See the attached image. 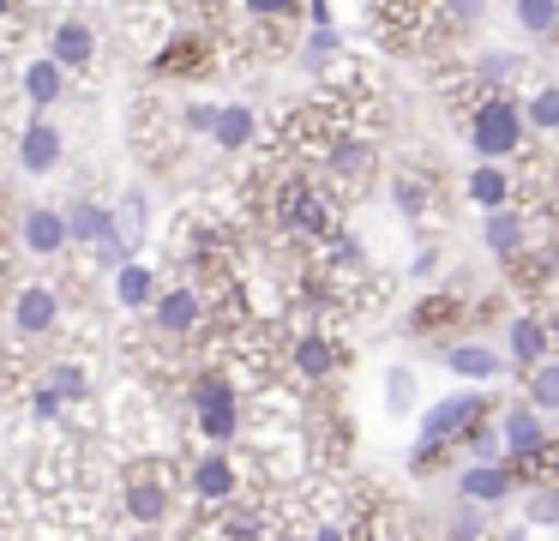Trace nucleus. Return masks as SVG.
Masks as SVG:
<instances>
[{
  "label": "nucleus",
  "instance_id": "1",
  "mask_svg": "<svg viewBox=\"0 0 559 541\" xmlns=\"http://www.w3.org/2000/svg\"><path fill=\"white\" fill-rule=\"evenodd\" d=\"M187 403H193V421L199 433H205V445H235V433H241V385L229 379V373L205 367L187 379Z\"/></svg>",
  "mask_w": 559,
  "mask_h": 541
},
{
  "label": "nucleus",
  "instance_id": "2",
  "mask_svg": "<svg viewBox=\"0 0 559 541\" xmlns=\"http://www.w3.org/2000/svg\"><path fill=\"white\" fill-rule=\"evenodd\" d=\"M523 108L511 103V96H481V103L469 108V144L481 163H499V156H518L523 144Z\"/></svg>",
  "mask_w": 559,
  "mask_h": 541
},
{
  "label": "nucleus",
  "instance_id": "3",
  "mask_svg": "<svg viewBox=\"0 0 559 541\" xmlns=\"http://www.w3.org/2000/svg\"><path fill=\"white\" fill-rule=\"evenodd\" d=\"M487 415V403H481V391H457V397H439L433 409L421 415V457L427 451H445V445H457V433L469 427V421H481Z\"/></svg>",
  "mask_w": 559,
  "mask_h": 541
},
{
  "label": "nucleus",
  "instance_id": "4",
  "mask_svg": "<svg viewBox=\"0 0 559 541\" xmlns=\"http://www.w3.org/2000/svg\"><path fill=\"white\" fill-rule=\"evenodd\" d=\"M187 493H193L199 505H235V493H241V469H235L229 451H199L193 463H187Z\"/></svg>",
  "mask_w": 559,
  "mask_h": 541
},
{
  "label": "nucleus",
  "instance_id": "5",
  "mask_svg": "<svg viewBox=\"0 0 559 541\" xmlns=\"http://www.w3.org/2000/svg\"><path fill=\"white\" fill-rule=\"evenodd\" d=\"M277 223L295 228V235H331L325 192H313L307 180H283V187H277Z\"/></svg>",
  "mask_w": 559,
  "mask_h": 541
},
{
  "label": "nucleus",
  "instance_id": "6",
  "mask_svg": "<svg viewBox=\"0 0 559 541\" xmlns=\"http://www.w3.org/2000/svg\"><path fill=\"white\" fill-rule=\"evenodd\" d=\"M19 240H25L31 259H61L73 240H67V211L61 204H31L25 223H19Z\"/></svg>",
  "mask_w": 559,
  "mask_h": 541
},
{
  "label": "nucleus",
  "instance_id": "7",
  "mask_svg": "<svg viewBox=\"0 0 559 541\" xmlns=\"http://www.w3.org/2000/svg\"><path fill=\"white\" fill-rule=\"evenodd\" d=\"M445 367L457 373V379H469V385H493L511 361H506V349L481 343V337H457V343L445 349Z\"/></svg>",
  "mask_w": 559,
  "mask_h": 541
},
{
  "label": "nucleus",
  "instance_id": "8",
  "mask_svg": "<svg viewBox=\"0 0 559 541\" xmlns=\"http://www.w3.org/2000/svg\"><path fill=\"white\" fill-rule=\"evenodd\" d=\"M499 445H506L518 463H535V457L547 451V427H542V409L530 403H511L506 415H499Z\"/></svg>",
  "mask_w": 559,
  "mask_h": 541
},
{
  "label": "nucleus",
  "instance_id": "9",
  "mask_svg": "<svg viewBox=\"0 0 559 541\" xmlns=\"http://www.w3.org/2000/svg\"><path fill=\"white\" fill-rule=\"evenodd\" d=\"M151 319H157L163 337H193L199 319H205V295H199V289H157Z\"/></svg>",
  "mask_w": 559,
  "mask_h": 541
},
{
  "label": "nucleus",
  "instance_id": "10",
  "mask_svg": "<svg viewBox=\"0 0 559 541\" xmlns=\"http://www.w3.org/2000/svg\"><path fill=\"white\" fill-rule=\"evenodd\" d=\"M55 325H61V295H55L49 283L19 289V301H13V331L31 343V337H49Z\"/></svg>",
  "mask_w": 559,
  "mask_h": 541
},
{
  "label": "nucleus",
  "instance_id": "11",
  "mask_svg": "<svg viewBox=\"0 0 559 541\" xmlns=\"http://www.w3.org/2000/svg\"><path fill=\"white\" fill-rule=\"evenodd\" d=\"M49 60L61 72L97 67V31H91L85 19H61V24H55V36H49Z\"/></svg>",
  "mask_w": 559,
  "mask_h": 541
},
{
  "label": "nucleus",
  "instance_id": "12",
  "mask_svg": "<svg viewBox=\"0 0 559 541\" xmlns=\"http://www.w3.org/2000/svg\"><path fill=\"white\" fill-rule=\"evenodd\" d=\"M169 481H163V469L157 463H145V469H133L127 475V511L139 517V524H163L169 517Z\"/></svg>",
  "mask_w": 559,
  "mask_h": 541
},
{
  "label": "nucleus",
  "instance_id": "13",
  "mask_svg": "<svg viewBox=\"0 0 559 541\" xmlns=\"http://www.w3.org/2000/svg\"><path fill=\"white\" fill-rule=\"evenodd\" d=\"M554 355V337H547V319H535V313H518V319L506 325V361L511 367L530 373L535 361Z\"/></svg>",
  "mask_w": 559,
  "mask_h": 541
},
{
  "label": "nucleus",
  "instance_id": "14",
  "mask_svg": "<svg viewBox=\"0 0 559 541\" xmlns=\"http://www.w3.org/2000/svg\"><path fill=\"white\" fill-rule=\"evenodd\" d=\"M55 163H61V132L49 127V115L25 120V132H19V168L25 175H49Z\"/></svg>",
  "mask_w": 559,
  "mask_h": 541
},
{
  "label": "nucleus",
  "instance_id": "15",
  "mask_svg": "<svg viewBox=\"0 0 559 541\" xmlns=\"http://www.w3.org/2000/svg\"><path fill=\"white\" fill-rule=\"evenodd\" d=\"M481 247L493 252V259H518L523 247H530V216L523 211H487V223H481Z\"/></svg>",
  "mask_w": 559,
  "mask_h": 541
},
{
  "label": "nucleus",
  "instance_id": "16",
  "mask_svg": "<svg viewBox=\"0 0 559 541\" xmlns=\"http://www.w3.org/2000/svg\"><path fill=\"white\" fill-rule=\"evenodd\" d=\"M457 499H469V505H499V499H511V469L506 463H469L457 475Z\"/></svg>",
  "mask_w": 559,
  "mask_h": 541
},
{
  "label": "nucleus",
  "instance_id": "17",
  "mask_svg": "<svg viewBox=\"0 0 559 541\" xmlns=\"http://www.w3.org/2000/svg\"><path fill=\"white\" fill-rule=\"evenodd\" d=\"M259 132V115L247 103H217V127H211V139H217V151H247Z\"/></svg>",
  "mask_w": 559,
  "mask_h": 541
},
{
  "label": "nucleus",
  "instance_id": "18",
  "mask_svg": "<svg viewBox=\"0 0 559 541\" xmlns=\"http://www.w3.org/2000/svg\"><path fill=\"white\" fill-rule=\"evenodd\" d=\"M289 361H295V373H307V379H331L337 361H343V349L331 343V337H295Z\"/></svg>",
  "mask_w": 559,
  "mask_h": 541
},
{
  "label": "nucleus",
  "instance_id": "19",
  "mask_svg": "<svg viewBox=\"0 0 559 541\" xmlns=\"http://www.w3.org/2000/svg\"><path fill=\"white\" fill-rule=\"evenodd\" d=\"M37 385L49 397H61V403H85V397H91V373L79 367V361H49Z\"/></svg>",
  "mask_w": 559,
  "mask_h": 541
},
{
  "label": "nucleus",
  "instance_id": "20",
  "mask_svg": "<svg viewBox=\"0 0 559 541\" xmlns=\"http://www.w3.org/2000/svg\"><path fill=\"white\" fill-rule=\"evenodd\" d=\"M523 403L542 409V415H554V409H559V355L535 361V367L523 373Z\"/></svg>",
  "mask_w": 559,
  "mask_h": 541
},
{
  "label": "nucleus",
  "instance_id": "21",
  "mask_svg": "<svg viewBox=\"0 0 559 541\" xmlns=\"http://www.w3.org/2000/svg\"><path fill=\"white\" fill-rule=\"evenodd\" d=\"M115 301H121L127 313H139V307H151L157 301V277L145 271L139 259H127L121 271H115Z\"/></svg>",
  "mask_w": 559,
  "mask_h": 541
},
{
  "label": "nucleus",
  "instance_id": "22",
  "mask_svg": "<svg viewBox=\"0 0 559 541\" xmlns=\"http://www.w3.org/2000/svg\"><path fill=\"white\" fill-rule=\"evenodd\" d=\"M469 199L481 204V211H506V204H511L506 168H499V163H481V168H475V175H469Z\"/></svg>",
  "mask_w": 559,
  "mask_h": 541
},
{
  "label": "nucleus",
  "instance_id": "23",
  "mask_svg": "<svg viewBox=\"0 0 559 541\" xmlns=\"http://www.w3.org/2000/svg\"><path fill=\"white\" fill-rule=\"evenodd\" d=\"M457 445L469 451V463H506V445H499V427H487V415H481V421H469V427L457 433Z\"/></svg>",
  "mask_w": 559,
  "mask_h": 541
},
{
  "label": "nucleus",
  "instance_id": "24",
  "mask_svg": "<svg viewBox=\"0 0 559 541\" xmlns=\"http://www.w3.org/2000/svg\"><path fill=\"white\" fill-rule=\"evenodd\" d=\"M61 79H67V72L55 67L49 55H43V60H31V67H25V96H31V108H49L55 96H61Z\"/></svg>",
  "mask_w": 559,
  "mask_h": 541
},
{
  "label": "nucleus",
  "instance_id": "25",
  "mask_svg": "<svg viewBox=\"0 0 559 541\" xmlns=\"http://www.w3.org/2000/svg\"><path fill=\"white\" fill-rule=\"evenodd\" d=\"M518 108H523V127L559 132V84H542V91H535L530 103H518Z\"/></svg>",
  "mask_w": 559,
  "mask_h": 541
},
{
  "label": "nucleus",
  "instance_id": "26",
  "mask_svg": "<svg viewBox=\"0 0 559 541\" xmlns=\"http://www.w3.org/2000/svg\"><path fill=\"white\" fill-rule=\"evenodd\" d=\"M199 67H205V43H193V36H175L157 55V72H199Z\"/></svg>",
  "mask_w": 559,
  "mask_h": 541
},
{
  "label": "nucleus",
  "instance_id": "27",
  "mask_svg": "<svg viewBox=\"0 0 559 541\" xmlns=\"http://www.w3.org/2000/svg\"><path fill=\"white\" fill-rule=\"evenodd\" d=\"M518 24L530 36H554L559 31V0H518Z\"/></svg>",
  "mask_w": 559,
  "mask_h": 541
},
{
  "label": "nucleus",
  "instance_id": "28",
  "mask_svg": "<svg viewBox=\"0 0 559 541\" xmlns=\"http://www.w3.org/2000/svg\"><path fill=\"white\" fill-rule=\"evenodd\" d=\"M367 156H373V151H367L361 139H331V144H325V163L337 168V175H361Z\"/></svg>",
  "mask_w": 559,
  "mask_h": 541
},
{
  "label": "nucleus",
  "instance_id": "29",
  "mask_svg": "<svg viewBox=\"0 0 559 541\" xmlns=\"http://www.w3.org/2000/svg\"><path fill=\"white\" fill-rule=\"evenodd\" d=\"M97 216H103V204L79 199L73 211H67V240H73V247H91V235H97Z\"/></svg>",
  "mask_w": 559,
  "mask_h": 541
},
{
  "label": "nucleus",
  "instance_id": "30",
  "mask_svg": "<svg viewBox=\"0 0 559 541\" xmlns=\"http://www.w3.org/2000/svg\"><path fill=\"white\" fill-rule=\"evenodd\" d=\"M325 259L343 264V271H355V264H367V252H361V240H355V235H337V228H331V235H325Z\"/></svg>",
  "mask_w": 559,
  "mask_h": 541
},
{
  "label": "nucleus",
  "instance_id": "31",
  "mask_svg": "<svg viewBox=\"0 0 559 541\" xmlns=\"http://www.w3.org/2000/svg\"><path fill=\"white\" fill-rule=\"evenodd\" d=\"M223 541H265V517L259 511H229L223 517Z\"/></svg>",
  "mask_w": 559,
  "mask_h": 541
},
{
  "label": "nucleus",
  "instance_id": "32",
  "mask_svg": "<svg viewBox=\"0 0 559 541\" xmlns=\"http://www.w3.org/2000/svg\"><path fill=\"white\" fill-rule=\"evenodd\" d=\"M385 403L391 409H415V373L409 367H385Z\"/></svg>",
  "mask_w": 559,
  "mask_h": 541
},
{
  "label": "nucleus",
  "instance_id": "33",
  "mask_svg": "<svg viewBox=\"0 0 559 541\" xmlns=\"http://www.w3.org/2000/svg\"><path fill=\"white\" fill-rule=\"evenodd\" d=\"M475 79L481 84H511L518 79V55H481L475 60Z\"/></svg>",
  "mask_w": 559,
  "mask_h": 541
},
{
  "label": "nucleus",
  "instance_id": "34",
  "mask_svg": "<svg viewBox=\"0 0 559 541\" xmlns=\"http://www.w3.org/2000/svg\"><path fill=\"white\" fill-rule=\"evenodd\" d=\"M451 541H481V505L463 499L457 511H451Z\"/></svg>",
  "mask_w": 559,
  "mask_h": 541
},
{
  "label": "nucleus",
  "instance_id": "35",
  "mask_svg": "<svg viewBox=\"0 0 559 541\" xmlns=\"http://www.w3.org/2000/svg\"><path fill=\"white\" fill-rule=\"evenodd\" d=\"M391 192H397V204H403V216H421V211H427V187H421V180H409V175H397V187H391Z\"/></svg>",
  "mask_w": 559,
  "mask_h": 541
},
{
  "label": "nucleus",
  "instance_id": "36",
  "mask_svg": "<svg viewBox=\"0 0 559 541\" xmlns=\"http://www.w3.org/2000/svg\"><path fill=\"white\" fill-rule=\"evenodd\" d=\"M530 524H559V487H535L530 493Z\"/></svg>",
  "mask_w": 559,
  "mask_h": 541
},
{
  "label": "nucleus",
  "instance_id": "37",
  "mask_svg": "<svg viewBox=\"0 0 559 541\" xmlns=\"http://www.w3.org/2000/svg\"><path fill=\"white\" fill-rule=\"evenodd\" d=\"M181 127H187V132H211V127H217V103H187Z\"/></svg>",
  "mask_w": 559,
  "mask_h": 541
},
{
  "label": "nucleus",
  "instance_id": "38",
  "mask_svg": "<svg viewBox=\"0 0 559 541\" xmlns=\"http://www.w3.org/2000/svg\"><path fill=\"white\" fill-rule=\"evenodd\" d=\"M61 397H49V391H43V385H37V391H31V415H37V421H55V415H61Z\"/></svg>",
  "mask_w": 559,
  "mask_h": 541
},
{
  "label": "nucleus",
  "instance_id": "39",
  "mask_svg": "<svg viewBox=\"0 0 559 541\" xmlns=\"http://www.w3.org/2000/svg\"><path fill=\"white\" fill-rule=\"evenodd\" d=\"M247 12H253V19H289L295 0H247Z\"/></svg>",
  "mask_w": 559,
  "mask_h": 541
},
{
  "label": "nucleus",
  "instance_id": "40",
  "mask_svg": "<svg viewBox=\"0 0 559 541\" xmlns=\"http://www.w3.org/2000/svg\"><path fill=\"white\" fill-rule=\"evenodd\" d=\"M445 12L457 24H469V19H481V12H487V0H445Z\"/></svg>",
  "mask_w": 559,
  "mask_h": 541
},
{
  "label": "nucleus",
  "instance_id": "41",
  "mask_svg": "<svg viewBox=\"0 0 559 541\" xmlns=\"http://www.w3.org/2000/svg\"><path fill=\"white\" fill-rule=\"evenodd\" d=\"M313 541H349V529H343V524H325V529H319Z\"/></svg>",
  "mask_w": 559,
  "mask_h": 541
},
{
  "label": "nucleus",
  "instance_id": "42",
  "mask_svg": "<svg viewBox=\"0 0 559 541\" xmlns=\"http://www.w3.org/2000/svg\"><path fill=\"white\" fill-rule=\"evenodd\" d=\"M13 12H19V0H0V24L13 19Z\"/></svg>",
  "mask_w": 559,
  "mask_h": 541
},
{
  "label": "nucleus",
  "instance_id": "43",
  "mask_svg": "<svg viewBox=\"0 0 559 541\" xmlns=\"http://www.w3.org/2000/svg\"><path fill=\"white\" fill-rule=\"evenodd\" d=\"M547 337H554V349H559V307H554V319H547Z\"/></svg>",
  "mask_w": 559,
  "mask_h": 541
},
{
  "label": "nucleus",
  "instance_id": "44",
  "mask_svg": "<svg viewBox=\"0 0 559 541\" xmlns=\"http://www.w3.org/2000/svg\"><path fill=\"white\" fill-rule=\"evenodd\" d=\"M554 469H559V445H554Z\"/></svg>",
  "mask_w": 559,
  "mask_h": 541
},
{
  "label": "nucleus",
  "instance_id": "45",
  "mask_svg": "<svg viewBox=\"0 0 559 541\" xmlns=\"http://www.w3.org/2000/svg\"><path fill=\"white\" fill-rule=\"evenodd\" d=\"M511 541H530V536H511Z\"/></svg>",
  "mask_w": 559,
  "mask_h": 541
}]
</instances>
